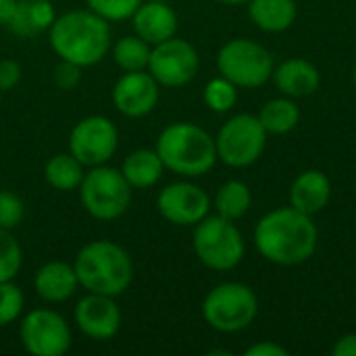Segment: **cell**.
Listing matches in <instances>:
<instances>
[{"label": "cell", "instance_id": "obj_1", "mask_svg": "<svg viewBox=\"0 0 356 356\" xmlns=\"http://www.w3.org/2000/svg\"><path fill=\"white\" fill-rule=\"evenodd\" d=\"M317 244L319 232L313 217L294 207L269 211L254 227V246L273 265H302L315 254Z\"/></svg>", "mask_w": 356, "mask_h": 356}, {"label": "cell", "instance_id": "obj_2", "mask_svg": "<svg viewBox=\"0 0 356 356\" xmlns=\"http://www.w3.org/2000/svg\"><path fill=\"white\" fill-rule=\"evenodd\" d=\"M50 46L60 60L79 67L100 63L111 48L108 21L94 10H69L54 19L50 27Z\"/></svg>", "mask_w": 356, "mask_h": 356}, {"label": "cell", "instance_id": "obj_3", "mask_svg": "<svg viewBox=\"0 0 356 356\" xmlns=\"http://www.w3.org/2000/svg\"><path fill=\"white\" fill-rule=\"evenodd\" d=\"M79 286L92 294L121 296L134 282V263L125 248L111 240L88 242L73 263Z\"/></svg>", "mask_w": 356, "mask_h": 356}, {"label": "cell", "instance_id": "obj_4", "mask_svg": "<svg viewBox=\"0 0 356 356\" xmlns=\"http://www.w3.org/2000/svg\"><path fill=\"white\" fill-rule=\"evenodd\" d=\"M154 150L165 169L181 177H200L219 161L215 138L200 125L188 121L167 125L161 131Z\"/></svg>", "mask_w": 356, "mask_h": 356}, {"label": "cell", "instance_id": "obj_5", "mask_svg": "<svg viewBox=\"0 0 356 356\" xmlns=\"http://www.w3.org/2000/svg\"><path fill=\"white\" fill-rule=\"evenodd\" d=\"M198 261L213 271L236 269L246 252V244L238 225L221 215H207L194 225L192 238Z\"/></svg>", "mask_w": 356, "mask_h": 356}, {"label": "cell", "instance_id": "obj_6", "mask_svg": "<svg viewBox=\"0 0 356 356\" xmlns=\"http://www.w3.org/2000/svg\"><path fill=\"white\" fill-rule=\"evenodd\" d=\"M259 315V298L252 288L238 282L215 286L202 300V317L221 334H238Z\"/></svg>", "mask_w": 356, "mask_h": 356}, {"label": "cell", "instance_id": "obj_7", "mask_svg": "<svg viewBox=\"0 0 356 356\" xmlns=\"http://www.w3.org/2000/svg\"><path fill=\"white\" fill-rule=\"evenodd\" d=\"M131 192L134 188L123 177L121 169L106 165L90 167L79 186L83 209L98 221L119 219L131 204Z\"/></svg>", "mask_w": 356, "mask_h": 356}, {"label": "cell", "instance_id": "obj_8", "mask_svg": "<svg viewBox=\"0 0 356 356\" xmlns=\"http://www.w3.org/2000/svg\"><path fill=\"white\" fill-rule=\"evenodd\" d=\"M219 75L236 83L238 88H259L273 75L271 52L248 38H234L217 52Z\"/></svg>", "mask_w": 356, "mask_h": 356}, {"label": "cell", "instance_id": "obj_9", "mask_svg": "<svg viewBox=\"0 0 356 356\" xmlns=\"http://www.w3.org/2000/svg\"><path fill=\"white\" fill-rule=\"evenodd\" d=\"M267 136L269 134L259 121V115H250V113L234 115L221 125L215 138L217 159L234 169L250 167L263 156L267 146Z\"/></svg>", "mask_w": 356, "mask_h": 356}, {"label": "cell", "instance_id": "obj_10", "mask_svg": "<svg viewBox=\"0 0 356 356\" xmlns=\"http://www.w3.org/2000/svg\"><path fill=\"white\" fill-rule=\"evenodd\" d=\"M119 146V131L117 125L102 115L83 117L73 129L69 138V152L83 165V167H98L106 165Z\"/></svg>", "mask_w": 356, "mask_h": 356}, {"label": "cell", "instance_id": "obj_11", "mask_svg": "<svg viewBox=\"0 0 356 356\" xmlns=\"http://www.w3.org/2000/svg\"><path fill=\"white\" fill-rule=\"evenodd\" d=\"M19 338L31 356H63L71 348V327L63 315L50 309L27 313L19 325Z\"/></svg>", "mask_w": 356, "mask_h": 356}, {"label": "cell", "instance_id": "obj_12", "mask_svg": "<svg viewBox=\"0 0 356 356\" xmlns=\"http://www.w3.org/2000/svg\"><path fill=\"white\" fill-rule=\"evenodd\" d=\"M200 69L198 50L181 38H169L150 50L148 73L165 88H181L190 83Z\"/></svg>", "mask_w": 356, "mask_h": 356}, {"label": "cell", "instance_id": "obj_13", "mask_svg": "<svg viewBox=\"0 0 356 356\" xmlns=\"http://www.w3.org/2000/svg\"><path fill=\"white\" fill-rule=\"evenodd\" d=\"M156 209L163 219L173 225L190 227L202 221L211 211L209 194L192 181H175L161 190Z\"/></svg>", "mask_w": 356, "mask_h": 356}, {"label": "cell", "instance_id": "obj_14", "mask_svg": "<svg viewBox=\"0 0 356 356\" xmlns=\"http://www.w3.org/2000/svg\"><path fill=\"white\" fill-rule=\"evenodd\" d=\"M75 323L79 332L92 340L106 342L121 327V311L113 296L88 292L75 307Z\"/></svg>", "mask_w": 356, "mask_h": 356}, {"label": "cell", "instance_id": "obj_15", "mask_svg": "<svg viewBox=\"0 0 356 356\" xmlns=\"http://www.w3.org/2000/svg\"><path fill=\"white\" fill-rule=\"evenodd\" d=\"M159 102V81L146 71H125L113 88V104L125 117H144Z\"/></svg>", "mask_w": 356, "mask_h": 356}, {"label": "cell", "instance_id": "obj_16", "mask_svg": "<svg viewBox=\"0 0 356 356\" xmlns=\"http://www.w3.org/2000/svg\"><path fill=\"white\" fill-rule=\"evenodd\" d=\"M134 31L150 46H156L177 31V15L163 0H146L131 15Z\"/></svg>", "mask_w": 356, "mask_h": 356}, {"label": "cell", "instance_id": "obj_17", "mask_svg": "<svg viewBox=\"0 0 356 356\" xmlns=\"http://www.w3.org/2000/svg\"><path fill=\"white\" fill-rule=\"evenodd\" d=\"M271 79L275 88L288 98H307L313 96L321 86L319 69L307 58H288L273 69Z\"/></svg>", "mask_w": 356, "mask_h": 356}, {"label": "cell", "instance_id": "obj_18", "mask_svg": "<svg viewBox=\"0 0 356 356\" xmlns=\"http://www.w3.org/2000/svg\"><path fill=\"white\" fill-rule=\"evenodd\" d=\"M332 200V181L319 169L302 171L290 186V207L307 215L321 213Z\"/></svg>", "mask_w": 356, "mask_h": 356}, {"label": "cell", "instance_id": "obj_19", "mask_svg": "<svg viewBox=\"0 0 356 356\" xmlns=\"http://www.w3.org/2000/svg\"><path fill=\"white\" fill-rule=\"evenodd\" d=\"M35 294L46 302H65L79 288L75 267L63 261H50L42 265L33 277Z\"/></svg>", "mask_w": 356, "mask_h": 356}, {"label": "cell", "instance_id": "obj_20", "mask_svg": "<svg viewBox=\"0 0 356 356\" xmlns=\"http://www.w3.org/2000/svg\"><path fill=\"white\" fill-rule=\"evenodd\" d=\"M296 15L298 8L294 0H248L250 21L267 33H282L290 29Z\"/></svg>", "mask_w": 356, "mask_h": 356}, {"label": "cell", "instance_id": "obj_21", "mask_svg": "<svg viewBox=\"0 0 356 356\" xmlns=\"http://www.w3.org/2000/svg\"><path fill=\"white\" fill-rule=\"evenodd\" d=\"M121 173L129 181L131 188L146 190V188H152L154 184H159V179L165 173V165L156 150L138 148L125 156V161L121 165Z\"/></svg>", "mask_w": 356, "mask_h": 356}, {"label": "cell", "instance_id": "obj_22", "mask_svg": "<svg viewBox=\"0 0 356 356\" xmlns=\"http://www.w3.org/2000/svg\"><path fill=\"white\" fill-rule=\"evenodd\" d=\"M56 15L50 0H19L8 29L17 35H35L52 27Z\"/></svg>", "mask_w": 356, "mask_h": 356}, {"label": "cell", "instance_id": "obj_23", "mask_svg": "<svg viewBox=\"0 0 356 356\" xmlns=\"http://www.w3.org/2000/svg\"><path fill=\"white\" fill-rule=\"evenodd\" d=\"M259 121L263 123L267 134L284 136L298 127L300 123V108L294 102V98L282 96L265 102V106L259 113Z\"/></svg>", "mask_w": 356, "mask_h": 356}, {"label": "cell", "instance_id": "obj_24", "mask_svg": "<svg viewBox=\"0 0 356 356\" xmlns=\"http://www.w3.org/2000/svg\"><path fill=\"white\" fill-rule=\"evenodd\" d=\"M86 167L71 154H54L46 165H44V179L48 186H52L58 192H71L79 190L81 179L86 175Z\"/></svg>", "mask_w": 356, "mask_h": 356}, {"label": "cell", "instance_id": "obj_25", "mask_svg": "<svg viewBox=\"0 0 356 356\" xmlns=\"http://www.w3.org/2000/svg\"><path fill=\"white\" fill-rule=\"evenodd\" d=\"M213 204H215L217 215H221V217H225L229 221H238L252 207L250 188L244 181H240V179H229V181H225L217 190Z\"/></svg>", "mask_w": 356, "mask_h": 356}, {"label": "cell", "instance_id": "obj_26", "mask_svg": "<svg viewBox=\"0 0 356 356\" xmlns=\"http://www.w3.org/2000/svg\"><path fill=\"white\" fill-rule=\"evenodd\" d=\"M152 46L140 35H125L113 46V60L123 71H146Z\"/></svg>", "mask_w": 356, "mask_h": 356}, {"label": "cell", "instance_id": "obj_27", "mask_svg": "<svg viewBox=\"0 0 356 356\" xmlns=\"http://www.w3.org/2000/svg\"><path fill=\"white\" fill-rule=\"evenodd\" d=\"M238 86L232 83L229 79H225L223 75L211 79L204 86V104L213 111V113H229L236 102H238Z\"/></svg>", "mask_w": 356, "mask_h": 356}, {"label": "cell", "instance_id": "obj_28", "mask_svg": "<svg viewBox=\"0 0 356 356\" xmlns=\"http://www.w3.org/2000/svg\"><path fill=\"white\" fill-rule=\"evenodd\" d=\"M23 265V252L13 232L0 229V282H13Z\"/></svg>", "mask_w": 356, "mask_h": 356}, {"label": "cell", "instance_id": "obj_29", "mask_svg": "<svg viewBox=\"0 0 356 356\" xmlns=\"http://www.w3.org/2000/svg\"><path fill=\"white\" fill-rule=\"evenodd\" d=\"M25 307V296L13 282H0V327L10 325L19 319Z\"/></svg>", "mask_w": 356, "mask_h": 356}, {"label": "cell", "instance_id": "obj_30", "mask_svg": "<svg viewBox=\"0 0 356 356\" xmlns=\"http://www.w3.org/2000/svg\"><path fill=\"white\" fill-rule=\"evenodd\" d=\"M88 8L100 15L106 21H125L131 19L136 8L142 4V0H86Z\"/></svg>", "mask_w": 356, "mask_h": 356}, {"label": "cell", "instance_id": "obj_31", "mask_svg": "<svg viewBox=\"0 0 356 356\" xmlns=\"http://www.w3.org/2000/svg\"><path fill=\"white\" fill-rule=\"evenodd\" d=\"M23 202L13 192L0 190V229L13 232L23 219Z\"/></svg>", "mask_w": 356, "mask_h": 356}, {"label": "cell", "instance_id": "obj_32", "mask_svg": "<svg viewBox=\"0 0 356 356\" xmlns=\"http://www.w3.org/2000/svg\"><path fill=\"white\" fill-rule=\"evenodd\" d=\"M81 69L79 65L75 63H69V60H60L54 69V83L60 88V90H73L79 86L81 81Z\"/></svg>", "mask_w": 356, "mask_h": 356}, {"label": "cell", "instance_id": "obj_33", "mask_svg": "<svg viewBox=\"0 0 356 356\" xmlns=\"http://www.w3.org/2000/svg\"><path fill=\"white\" fill-rule=\"evenodd\" d=\"M21 79V65L10 58H0V92L13 90Z\"/></svg>", "mask_w": 356, "mask_h": 356}, {"label": "cell", "instance_id": "obj_34", "mask_svg": "<svg viewBox=\"0 0 356 356\" xmlns=\"http://www.w3.org/2000/svg\"><path fill=\"white\" fill-rule=\"evenodd\" d=\"M244 356H288V350L277 344V342H259V344H252L250 348L244 350Z\"/></svg>", "mask_w": 356, "mask_h": 356}, {"label": "cell", "instance_id": "obj_35", "mask_svg": "<svg viewBox=\"0 0 356 356\" xmlns=\"http://www.w3.org/2000/svg\"><path fill=\"white\" fill-rule=\"evenodd\" d=\"M334 356H356V334H344L332 346Z\"/></svg>", "mask_w": 356, "mask_h": 356}, {"label": "cell", "instance_id": "obj_36", "mask_svg": "<svg viewBox=\"0 0 356 356\" xmlns=\"http://www.w3.org/2000/svg\"><path fill=\"white\" fill-rule=\"evenodd\" d=\"M17 4H19V0H0V25L8 27V23L15 17Z\"/></svg>", "mask_w": 356, "mask_h": 356}, {"label": "cell", "instance_id": "obj_37", "mask_svg": "<svg viewBox=\"0 0 356 356\" xmlns=\"http://www.w3.org/2000/svg\"><path fill=\"white\" fill-rule=\"evenodd\" d=\"M219 2H223V4H232V6H236V4H248V0H219Z\"/></svg>", "mask_w": 356, "mask_h": 356}, {"label": "cell", "instance_id": "obj_38", "mask_svg": "<svg viewBox=\"0 0 356 356\" xmlns=\"http://www.w3.org/2000/svg\"><path fill=\"white\" fill-rule=\"evenodd\" d=\"M353 83H355V90H356V67H355V71H353Z\"/></svg>", "mask_w": 356, "mask_h": 356}, {"label": "cell", "instance_id": "obj_39", "mask_svg": "<svg viewBox=\"0 0 356 356\" xmlns=\"http://www.w3.org/2000/svg\"><path fill=\"white\" fill-rule=\"evenodd\" d=\"M163 2H167V0H163Z\"/></svg>", "mask_w": 356, "mask_h": 356}]
</instances>
